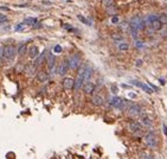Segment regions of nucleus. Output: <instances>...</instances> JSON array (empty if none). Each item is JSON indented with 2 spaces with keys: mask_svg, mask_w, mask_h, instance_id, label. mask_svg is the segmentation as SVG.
Listing matches in <instances>:
<instances>
[{
  "mask_svg": "<svg viewBox=\"0 0 167 159\" xmlns=\"http://www.w3.org/2000/svg\"><path fill=\"white\" fill-rule=\"evenodd\" d=\"M145 25H146V22L142 18H140V17H134L129 23V28H130V30L140 31V30H143V29H145Z\"/></svg>",
  "mask_w": 167,
  "mask_h": 159,
  "instance_id": "f03ea898",
  "label": "nucleus"
},
{
  "mask_svg": "<svg viewBox=\"0 0 167 159\" xmlns=\"http://www.w3.org/2000/svg\"><path fill=\"white\" fill-rule=\"evenodd\" d=\"M77 18L80 19V20H81L82 23H83V24H85V25H91V22H89V20H88V19L85 18V17H83V15L78 14V15H77Z\"/></svg>",
  "mask_w": 167,
  "mask_h": 159,
  "instance_id": "bb28decb",
  "label": "nucleus"
},
{
  "mask_svg": "<svg viewBox=\"0 0 167 159\" xmlns=\"http://www.w3.org/2000/svg\"><path fill=\"white\" fill-rule=\"evenodd\" d=\"M91 74H93V69H91L89 65H85V68H84V74H83L84 82H89L90 77H91Z\"/></svg>",
  "mask_w": 167,
  "mask_h": 159,
  "instance_id": "f3484780",
  "label": "nucleus"
},
{
  "mask_svg": "<svg viewBox=\"0 0 167 159\" xmlns=\"http://www.w3.org/2000/svg\"><path fill=\"white\" fill-rule=\"evenodd\" d=\"M0 11H9V7H7V6H0Z\"/></svg>",
  "mask_w": 167,
  "mask_h": 159,
  "instance_id": "f704fd0d",
  "label": "nucleus"
},
{
  "mask_svg": "<svg viewBox=\"0 0 167 159\" xmlns=\"http://www.w3.org/2000/svg\"><path fill=\"white\" fill-rule=\"evenodd\" d=\"M3 59V48H0V61Z\"/></svg>",
  "mask_w": 167,
  "mask_h": 159,
  "instance_id": "e433bc0d",
  "label": "nucleus"
},
{
  "mask_svg": "<svg viewBox=\"0 0 167 159\" xmlns=\"http://www.w3.org/2000/svg\"><path fill=\"white\" fill-rule=\"evenodd\" d=\"M132 83H134L135 86L140 87V88L142 89L143 92L148 93V94H152V93L154 92V90H153V89H152L151 87L148 86V84H146V83H143V82H140V81H132Z\"/></svg>",
  "mask_w": 167,
  "mask_h": 159,
  "instance_id": "6e6552de",
  "label": "nucleus"
},
{
  "mask_svg": "<svg viewBox=\"0 0 167 159\" xmlns=\"http://www.w3.org/2000/svg\"><path fill=\"white\" fill-rule=\"evenodd\" d=\"M24 71H25V74H26L27 76L32 77V76H34V75H36V71H37V67H36L34 64H27L26 67L24 68Z\"/></svg>",
  "mask_w": 167,
  "mask_h": 159,
  "instance_id": "9b49d317",
  "label": "nucleus"
},
{
  "mask_svg": "<svg viewBox=\"0 0 167 159\" xmlns=\"http://www.w3.org/2000/svg\"><path fill=\"white\" fill-rule=\"evenodd\" d=\"M55 61H56V58L52 54H50L46 57V64H47V68H49L50 71H52L53 69H55Z\"/></svg>",
  "mask_w": 167,
  "mask_h": 159,
  "instance_id": "2eb2a0df",
  "label": "nucleus"
},
{
  "mask_svg": "<svg viewBox=\"0 0 167 159\" xmlns=\"http://www.w3.org/2000/svg\"><path fill=\"white\" fill-rule=\"evenodd\" d=\"M129 129L133 132L134 134H142V126L137 121H132L129 123Z\"/></svg>",
  "mask_w": 167,
  "mask_h": 159,
  "instance_id": "423d86ee",
  "label": "nucleus"
},
{
  "mask_svg": "<svg viewBox=\"0 0 167 159\" xmlns=\"http://www.w3.org/2000/svg\"><path fill=\"white\" fill-rule=\"evenodd\" d=\"M66 61H68V67L71 68V69H77L81 64V57H80V55H77V54L71 55Z\"/></svg>",
  "mask_w": 167,
  "mask_h": 159,
  "instance_id": "7ed1b4c3",
  "label": "nucleus"
},
{
  "mask_svg": "<svg viewBox=\"0 0 167 159\" xmlns=\"http://www.w3.org/2000/svg\"><path fill=\"white\" fill-rule=\"evenodd\" d=\"M119 22H120V19H119L117 15H114V17L111 18V23H113V24H117Z\"/></svg>",
  "mask_w": 167,
  "mask_h": 159,
  "instance_id": "473e14b6",
  "label": "nucleus"
},
{
  "mask_svg": "<svg viewBox=\"0 0 167 159\" xmlns=\"http://www.w3.org/2000/svg\"><path fill=\"white\" fill-rule=\"evenodd\" d=\"M62 86L65 90H71V89H74L75 80L72 78V77H65L62 82Z\"/></svg>",
  "mask_w": 167,
  "mask_h": 159,
  "instance_id": "0eeeda50",
  "label": "nucleus"
},
{
  "mask_svg": "<svg viewBox=\"0 0 167 159\" xmlns=\"http://www.w3.org/2000/svg\"><path fill=\"white\" fill-rule=\"evenodd\" d=\"M143 159H155V158H154L153 156H151V154H146L145 158H143Z\"/></svg>",
  "mask_w": 167,
  "mask_h": 159,
  "instance_id": "c9c22d12",
  "label": "nucleus"
},
{
  "mask_svg": "<svg viewBox=\"0 0 167 159\" xmlns=\"http://www.w3.org/2000/svg\"><path fill=\"white\" fill-rule=\"evenodd\" d=\"M44 4H45V5H51V3H50V1H44Z\"/></svg>",
  "mask_w": 167,
  "mask_h": 159,
  "instance_id": "ea45409f",
  "label": "nucleus"
},
{
  "mask_svg": "<svg viewBox=\"0 0 167 159\" xmlns=\"http://www.w3.org/2000/svg\"><path fill=\"white\" fill-rule=\"evenodd\" d=\"M111 90H113V93H116V92H117V88L113 86V87H111Z\"/></svg>",
  "mask_w": 167,
  "mask_h": 159,
  "instance_id": "4c0bfd02",
  "label": "nucleus"
},
{
  "mask_svg": "<svg viewBox=\"0 0 167 159\" xmlns=\"http://www.w3.org/2000/svg\"><path fill=\"white\" fill-rule=\"evenodd\" d=\"M45 58H46V52L44 51L43 54H40V55H38V57L36 58V59H34V65H36V67L40 65V64H42V62H43L44 59H45Z\"/></svg>",
  "mask_w": 167,
  "mask_h": 159,
  "instance_id": "a211bd4d",
  "label": "nucleus"
},
{
  "mask_svg": "<svg viewBox=\"0 0 167 159\" xmlns=\"http://www.w3.org/2000/svg\"><path fill=\"white\" fill-rule=\"evenodd\" d=\"M128 103H129V102H127L126 100H121V102L117 106V108H120L121 110H124L126 108H128Z\"/></svg>",
  "mask_w": 167,
  "mask_h": 159,
  "instance_id": "393cba45",
  "label": "nucleus"
},
{
  "mask_svg": "<svg viewBox=\"0 0 167 159\" xmlns=\"http://www.w3.org/2000/svg\"><path fill=\"white\" fill-rule=\"evenodd\" d=\"M24 23L25 25H31V26H33L36 23H37V18H33V17H30V18H26L24 20Z\"/></svg>",
  "mask_w": 167,
  "mask_h": 159,
  "instance_id": "4be33fe9",
  "label": "nucleus"
},
{
  "mask_svg": "<svg viewBox=\"0 0 167 159\" xmlns=\"http://www.w3.org/2000/svg\"><path fill=\"white\" fill-rule=\"evenodd\" d=\"M145 143L149 147H155L158 145V138L155 137L153 133H147L145 135Z\"/></svg>",
  "mask_w": 167,
  "mask_h": 159,
  "instance_id": "20e7f679",
  "label": "nucleus"
},
{
  "mask_svg": "<svg viewBox=\"0 0 167 159\" xmlns=\"http://www.w3.org/2000/svg\"><path fill=\"white\" fill-rule=\"evenodd\" d=\"M151 26L154 31H160L161 28H162V24L159 22V19H155V20H153V22L151 23Z\"/></svg>",
  "mask_w": 167,
  "mask_h": 159,
  "instance_id": "6ab92c4d",
  "label": "nucleus"
},
{
  "mask_svg": "<svg viewBox=\"0 0 167 159\" xmlns=\"http://www.w3.org/2000/svg\"><path fill=\"white\" fill-rule=\"evenodd\" d=\"M135 46L136 48H139V49H141L143 46V43L142 42H140V40H135Z\"/></svg>",
  "mask_w": 167,
  "mask_h": 159,
  "instance_id": "72a5a7b5",
  "label": "nucleus"
},
{
  "mask_svg": "<svg viewBox=\"0 0 167 159\" xmlns=\"http://www.w3.org/2000/svg\"><path fill=\"white\" fill-rule=\"evenodd\" d=\"M101 3H102V5L109 7L111 5H114V0H101Z\"/></svg>",
  "mask_w": 167,
  "mask_h": 159,
  "instance_id": "c756f323",
  "label": "nucleus"
},
{
  "mask_svg": "<svg viewBox=\"0 0 167 159\" xmlns=\"http://www.w3.org/2000/svg\"><path fill=\"white\" fill-rule=\"evenodd\" d=\"M164 133L165 134H167V128H166V126L164 125Z\"/></svg>",
  "mask_w": 167,
  "mask_h": 159,
  "instance_id": "58836bf2",
  "label": "nucleus"
},
{
  "mask_svg": "<svg viewBox=\"0 0 167 159\" xmlns=\"http://www.w3.org/2000/svg\"><path fill=\"white\" fill-rule=\"evenodd\" d=\"M120 102H121V99L119 96H113L110 99V101H109V104L113 106V107H117L119 104H120Z\"/></svg>",
  "mask_w": 167,
  "mask_h": 159,
  "instance_id": "aec40b11",
  "label": "nucleus"
},
{
  "mask_svg": "<svg viewBox=\"0 0 167 159\" xmlns=\"http://www.w3.org/2000/svg\"><path fill=\"white\" fill-rule=\"evenodd\" d=\"M38 55H39V50H38V46L32 45L31 48L28 49V56H30V58H32V59H36V58L38 57Z\"/></svg>",
  "mask_w": 167,
  "mask_h": 159,
  "instance_id": "dca6fc26",
  "label": "nucleus"
},
{
  "mask_svg": "<svg viewBox=\"0 0 167 159\" xmlns=\"http://www.w3.org/2000/svg\"><path fill=\"white\" fill-rule=\"evenodd\" d=\"M17 56V46L13 44H8L3 48V58L7 61H12Z\"/></svg>",
  "mask_w": 167,
  "mask_h": 159,
  "instance_id": "f257e3e1",
  "label": "nucleus"
},
{
  "mask_svg": "<svg viewBox=\"0 0 167 159\" xmlns=\"http://www.w3.org/2000/svg\"><path fill=\"white\" fill-rule=\"evenodd\" d=\"M141 114V107L139 104H130L129 107L127 108V115L128 116H139Z\"/></svg>",
  "mask_w": 167,
  "mask_h": 159,
  "instance_id": "39448f33",
  "label": "nucleus"
},
{
  "mask_svg": "<svg viewBox=\"0 0 167 159\" xmlns=\"http://www.w3.org/2000/svg\"><path fill=\"white\" fill-rule=\"evenodd\" d=\"M7 22V18L5 17L4 14H0V25L4 24V23H6Z\"/></svg>",
  "mask_w": 167,
  "mask_h": 159,
  "instance_id": "2f4dec72",
  "label": "nucleus"
},
{
  "mask_svg": "<svg viewBox=\"0 0 167 159\" xmlns=\"http://www.w3.org/2000/svg\"><path fill=\"white\" fill-rule=\"evenodd\" d=\"M37 80L39 81V82H42V83H45V82H47L49 81V78H50V75L46 73V71H39V73H37Z\"/></svg>",
  "mask_w": 167,
  "mask_h": 159,
  "instance_id": "ddd939ff",
  "label": "nucleus"
},
{
  "mask_svg": "<svg viewBox=\"0 0 167 159\" xmlns=\"http://www.w3.org/2000/svg\"><path fill=\"white\" fill-rule=\"evenodd\" d=\"M117 49L120 51H128L129 50V44L124 43V42H121V43L117 44Z\"/></svg>",
  "mask_w": 167,
  "mask_h": 159,
  "instance_id": "412c9836",
  "label": "nucleus"
},
{
  "mask_svg": "<svg viewBox=\"0 0 167 159\" xmlns=\"http://www.w3.org/2000/svg\"><path fill=\"white\" fill-rule=\"evenodd\" d=\"M69 67H68V61L65 59L63 63H61L58 67V69H57V74L58 75H61V76H63V75H65L66 74V71H68Z\"/></svg>",
  "mask_w": 167,
  "mask_h": 159,
  "instance_id": "f8f14e48",
  "label": "nucleus"
},
{
  "mask_svg": "<svg viewBox=\"0 0 167 159\" xmlns=\"http://www.w3.org/2000/svg\"><path fill=\"white\" fill-rule=\"evenodd\" d=\"M53 51H55L56 54H59V52H62V46H61V45H56L55 48H53Z\"/></svg>",
  "mask_w": 167,
  "mask_h": 159,
  "instance_id": "7c9ffc66",
  "label": "nucleus"
},
{
  "mask_svg": "<svg viewBox=\"0 0 167 159\" xmlns=\"http://www.w3.org/2000/svg\"><path fill=\"white\" fill-rule=\"evenodd\" d=\"M116 12H117V8H116V6H114V5L107 7V13H108V14L116 15Z\"/></svg>",
  "mask_w": 167,
  "mask_h": 159,
  "instance_id": "5701e85b",
  "label": "nucleus"
},
{
  "mask_svg": "<svg viewBox=\"0 0 167 159\" xmlns=\"http://www.w3.org/2000/svg\"><path fill=\"white\" fill-rule=\"evenodd\" d=\"M83 92L85 93L87 95H90L93 94L94 92H95V84H94L93 82H84L83 84Z\"/></svg>",
  "mask_w": 167,
  "mask_h": 159,
  "instance_id": "9d476101",
  "label": "nucleus"
},
{
  "mask_svg": "<svg viewBox=\"0 0 167 159\" xmlns=\"http://www.w3.org/2000/svg\"><path fill=\"white\" fill-rule=\"evenodd\" d=\"M140 121L142 122L143 126H146V127H149V128H152V126H153V123H152V120L149 119L148 116H147V114H140Z\"/></svg>",
  "mask_w": 167,
  "mask_h": 159,
  "instance_id": "4468645a",
  "label": "nucleus"
},
{
  "mask_svg": "<svg viewBox=\"0 0 167 159\" xmlns=\"http://www.w3.org/2000/svg\"><path fill=\"white\" fill-rule=\"evenodd\" d=\"M111 38H113L114 40H122L123 39V36H122L121 33H117V32H116V33L111 34Z\"/></svg>",
  "mask_w": 167,
  "mask_h": 159,
  "instance_id": "c85d7f7f",
  "label": "nucleus"
},
{
  "mask_svg": "<svg viewBox=\"0 0 167 159\" xmlns=\"http://www.w3.org/2000/svg\"><path fill=\"white\" fill-rule=\"evenodd\" d=\"M91 102L95 106H103L104 104V98L101 94H94L91 98Z\"/></svg>",
  "mask_w": 167,
  "mask_h": 159,
  "instance_id": "1a4fd4ad",
  "label": "nucleus"
},
{
  "mask_svg": "<svg viewBox=\"0 0 167 159\" xmlns=\"http://www.w3.org/2000/svg\"><path fill=\"white\" fill-rule=\"evenodd\" d=\"M158 19H159V22H160L162 25L167 24V14H166V13H161V14L158 17Z\"/></svg>",
  "mask_w": 167,
  "mask_h": 159,
  "instance_id": "b1692460",
  "label": "nucleus"
},
{
  "mask_svg": "<svg viewBox=\"0 0 167 159\" xmlns=\"http://www.w3.org/2000/svg\"><path fill=\"white\" fill-rule=\"evenodd\" d=\"M25 50H26V45H25V44H20V45L17 48V54L23 55V54L25 52Z\"/></svg>",
  "mask_w": 167,
  "mask_h": 159,
  "instance_id": "a878e982",
  "label": "nucleus"
},
{
  "mask_svg": "<svg viewBox=\"0 0 167 159\" xmlns=\"http://www.w3.org/2000/svg\"><path fill=\"white\" fill-rule=\"evenodd\" d=\"M25 26L26 25L24 24V23H20V24H17L16 26H14V31H17V32H20V31H23L25 29Z\"/></svg>",
  "mask_w": 167,
  "mask_h": 159,
  "instance_id": "cd10ccee",
  "label": "nucleus"
}]
</instances>
